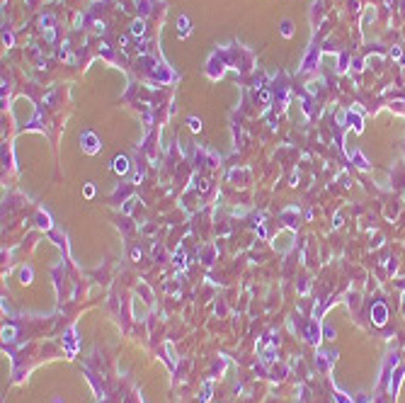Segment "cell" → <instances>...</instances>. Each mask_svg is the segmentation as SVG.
<instances>
[{"label":"cell","instance_id":"1","mask_svg":"<svg viewBox=\"0 0 405 403\" xmlns=\"http://www.w3.org/2000/svg\"><path fill=\"white\" fill-rule=\"evenodd\" d=\"M85 141H88V143H85V151H88V153H95V151H97V141H95V136H90V134H88V136H85Z\"/></svg>","mask_w":405,"mask_h":403},{"label":"cell","instance_id":"2","mask_svg":"<svg viewBox=\"0 0 405 403\" xmlns=\"http://www.w3.org/2000/svg\"><path fill=\"white\" fill-rule=\"evenodd\" d=\"M114 163H117V165H114L117 173H126V168H129V165H126V158H117Z\"/></svg>","mask_w":405,"mask_h":403},{"label":"cell","instance_id":"3","mask_svg":"<svg viewBox=\"0 0 405 403\" xmlns=\"http://www.w3.org/2000/svg\"><path fill=\"white\" fill-rule=\"evenodd\" d=\"M133 34H143V22H133Z\"/></svg>","mask_w":405,"mask_h":403},{"label":"cell","instance_id":"4","mask_svg":"<svg viewBox=\"0 0 405 403\" xmlns=\"http://www.w3.org/2000/svg\"><path fill=\"white\" fill-rule=\"evenodd\" d=\"M189 126H192V131H199V129H201V124H199L197 119H189Z\"/></svg>","mask_w":405,"mask_h":403}]
</instances>
